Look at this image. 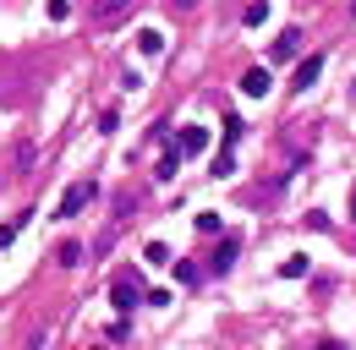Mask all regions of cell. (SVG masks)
I'll use <instances>...</instances> for the list:
<instances>
[{
  "label": "cell",
  "instance_id": "1",
  "mask_svg": "<svg viewBox=\"0 0 356 350\" xmlns=\"http://www.w3.org/2000/svg\"><path fill=\"white\" fill-rule=\"evenodd\" d=\"M93 197H99V181H72V186H66V197H60V208H55V219H77Z\"/></svg>",
  "mask_w": 356,
  "mask_h": 350
},
{
  "label": "cell",
  "instance_id": "2",
  "mask_svg": "<svg viewBox=\"0 0 356 350\" xmlns=\"http://www.w3.org/2000/svg\"><path fill=\"white\" fill-rule=\"evenodd\" d=\"M236 258H241V235H230V230H220V247H214V258H209V268H203V274H214V279H225V274L236 268Z\"/></svg>",
  "mask_w": 356,
  "mask_h": 350
},
{
  "label": "cell",
  "instance_id": "3",
  "mask_svg": "<svg viewBox=\"0 0 356 350\" xmlns=\"http://www.w3.org/2000/svg\"><path fill=\"white\" fill-rule=\"evenodd\" d=\"M137 0H88V22L99 28H115V22H127V11H132Z\"/></svg>",
  "mask_w": 356,
  "mask_h": 350
},
{
  "label": "cell",
  "instance_id": "4",
  "mask_svg": "<svg viewBox=\"0 0 356 350\" xmlns=\"http://www.w3.org/2000/svg\"><path fill=\"white\" fill-rule=\"evenodd\" d=\"M110 301L121 306V312L143 306V279H137V274H115V285H110Z\"/></svg>",
  "mask_w": 356,
  "mask_h": 350
},
{
  "label": "cell",
  "instance_id": "5",
  "mask_svg": "<svg viewBox=\"0 0 356 350\" xmlns=\"http://www.w3.org/2000/svg\"><path fill=\"white\" fill-rule=\"evenodd\" d=\"M33 159H39V142H33V137H17V148H11V175L28 181V175H33Z\"/></svg>",
  "mask_w": 356,
  "mask_h": 350
},
{
  "label": "cell",
  "instance_id": "6",
  "mask_svg": "<svg viewBox=\"0 0 356 350\" xmlns=\"http://www.w3.org/2000/svg\"><path fill=\"white\" fill-rule=\"evenodd\" d=\"M302 28H285V33H280V39L268 44V60H296V55H302Z\"/></svg>",
  "mask_w": 356,
  "mask_h": 350
},
{
  "label": "cell",
  "instance_id": "7",
  "mask_svg": "<svg viewBox=\"0 0 356 350\" xmlns=\"http://www.w3.org/2000/svg\"><path fill=\"white\" fill-rule=\"evenodd\" d=\"M318 77H323V55H307V60H296L291 88H296V93H307V88H318Z\"/></svg>",
  "mask_w": 356,
  "mask_h": 350
},
{
  "label": "cell",
  "instance_id": "8",
  "mask_svg": "<svg viewBox=\"0 0 356 350\" xmlns=\"http://www.w3.org/2000/svg\"><path fill=\"white\" fill-rule=\"evenodd\" d=\"M268 88H274V77H268V66H252V72L241 77V93H247V99H268Z\"/></svg>",
  "mask_w": 356,
  "mask_h": 350
},
{
  "label": "cell",
  "instance_id": "9",
  "mask_svg": "<svg viewBox=\"0 0 356 350\" xmlns=\"http://www.w3.org/2000/svg\"><path fill=\"white\" fill-rule=\"evenodd\" d=\"M176 148H181V159H186V153H203V148H209V131H203V126H181L176 131Z\"/></svg>",
  "mask_w": 356,
  "mask_h": 350
},
{
  "label": "cell",
  "instance_id": "10",
  "mask_svg": "<svg viewBox=\"0 0 356 350\" xmlns=\"http://www.w3.org/2000/svg\"><path fill=\"white\" fill-rule=\"evenodd\" d=\"M307 274H312V258H307V252H296V258L280 262V279H307Z\"/></svg>",
  "mask_w": 356,
  "mask_h": 350
},
{
  "label": "cell",
  "instance_id": "11",
  "mask_svg": "<svg viewBox=\"0 0 356 350\" xmlns=\"http://www.w3.org/2000/svg\"><path fill=\"white\" fill-rule=\"evenodd\" d=\"M181 170V148H165V153H159V170H154V181H165V186H170V175Z\"/></svg>",
  "mask_w": 356,
  "mask_h": 350
},
{
  "label": "cell",
  "instance_id": "12",
  "mask_svg": "<svg viewBox=\"0 0 356 350\" xmlns=\"http://www.w3.org/2000/svg\"><path fill=\"white\" fill-rule=\"evenodd\" d=\"M55 262H60V268H77V262H83V241H60V247H55Z\"/></svg>",
  "mask_w": 356,
  "mask_h": 350
},
{
  "label": "cell",
  "instance_id": "13",
  "mask_svg": "<svg viewBox=\"0 0 356 350\" xmlns=\"http://www.w3.org/2000/svg\"><path fill=\"white\" fill-rule=\"evenodd\" d=\"M132 214H137V197H132V192H121V197H115V214H110V224H132Z\"/></svg>",
  "mask_w": 356,
  "mask_h": 350
},
{
  "label": "cell",
  "instance_id": "14",
  "mask_svg": "<svg viewBox=\"0 0 356 350\" xmlns=\"http://www.w3.org/2000/svg\"><path fill=\"white\" fill-rule=\"evenodd\" d=\"M137 49H143V55H159V49H165V33H159V28H143V33H137Z\"/></svg>",
  "mask_w": 356,
  "mask_h": 350
},
{
  "label": "cell",
  "instance_id": "15",
  "mask_svg": "<svg viewBox=\"0 0 356 350\" xmlns=\"http://www.w3.org/2000/svg\"><path fill=\"white\" fill-rule=\"evenodd\" d=\"M104 340H110V345H121V340H132V317L121 312V317H115V323L104 328Z\"/></svg>",
  "mask_w": 356,
  "mask_h": 350
},
{
  "label": "cell",
  "instance_id": "16",
  "mask_svg": "<svg viewBox=\"0 0 356 350\" xmlns=\"http://www.w3.org/2000/svg\"><path fill=\"white\" fill-rule=\"evenodd\" d=\"M241 22H247V28H258V22H268V0H252V6L241 11Z\"/></svg>",
  "mask_w": 356,
  "mask_h": 350
},
{
  "label": "cell",
  "instance_id": "17",
  "mask_svg": "<svg viewBox=\"0 0 356 350\" xmlns=\"http://www.w3.org/2000/svg\"><path fill=\"white\" fill-rule=\"evenodd\" d=\"M176 279H181V285H203V268L186 258V262H176Z\"/></svg>",
  "mask_w": 356,
  "mask_h": 350
},
{
  "label": "cell",
  "instance_id": "18",
  "mask_svg": "<svg viewBox=\"0 0 356 350\" xmlns=\"http://www.w3.org/2000/svg\"><path fill=\"white\" fill-rule=\"evenodd\" d=\"M192 224H197V235H220V230H225V219H220V214H197Z\"/></svg>",
  "mask_w": 356,
  "mask_h": 350
},
{
  "label": "cell",
  "instance_id": "19",
  "mask_svg": "<svg viewBox=\"0 0 356 350\" xmlns=\"http://www.w3.org/2000/svg\"><path fill=\"white\" fill-rule=\"evenodd\" d=\"M143 258H148V262H159V268H165V262H170V247H165V241H148V247H143Z\"/></svg>",
  "mask_w": 356,
  "mask_h": 350
},
{
  "label": "cell",
  "instance_id": "20",
  "mask_svg": "<svg viewBox=\"0 0 356 350\" xmlns=\"http://www.w3.org/2000/svg\"><path fill=\"white\" fill-rule=\"evenodd\" d=\"M241 131H247V126H241L236 115H225V142H220V148H236V142H241Z\"/></svg>",
  "mask_w": 356,
  "mask_h": 350
},
{
  "label": "cell",
  "instance_id": "21",
  "mask_svg": "<svg viewBox=\"0 0 356 350\" xmlns=\"http://www.w3.org/2000/svg\"><path fill=\"white\" fill-rule=\"evenodd\" d=\"M236 170V148H220V159H214V175H230Z\"/></svg>",
  "mask_w": 356,
  "mask_h": 350
},
{
  "label": "cell",
  "instance_id": "22",
  "mask_svg": "<svg viewBox=\"0 0 356 350\" xmlns=\"http://www.w3.org/2000/svg\"><path fill=\"white\" fill-rule=\"evenodd\" d=\"M143 306H170V290H143Z\"/></svg>",
  "mask_w": 356,
  "mask_h": 350
},
{
  "label": "cell",
  "instance_id": "23",
  "mask_svg": "<svg viewBox=\"0 0 356 350\" xmlns=\"http://www.w3.org/2000/svg\"><path fill=\"white\" fill-rule=\"evenodd\" d=\"M351 219H356V192H351Z\"/></svg>",
  "mask_w": 356,
  "mask_h": 350
},
{
  "label": "cell",
  "instance_id": "24",
  "mask_svg": "<svg viewBox=\"0 0 356 350\" xmlns=\"http://www.w3.org/2000/svg\"><path fill=\"white\" fill-rule=\"evenodd\" d=\"M351 17H356V0H351Z\"/></svg>",
  "mask_w": 356,
  "mask_h": 350
}]
</instances>
